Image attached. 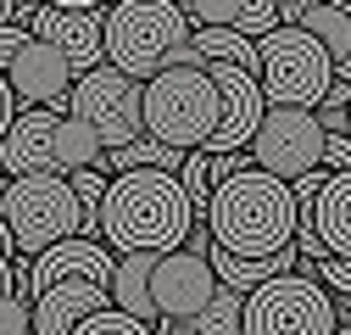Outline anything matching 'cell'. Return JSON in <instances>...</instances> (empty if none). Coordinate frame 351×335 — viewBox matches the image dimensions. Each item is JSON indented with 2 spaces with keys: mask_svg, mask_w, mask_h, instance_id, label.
I'll return each instance as SVG.
<instances>
[{
  "mask_svg": "<svg viewBox=\"0 0 351 335\" xmlns=\"http://www.w3.org/2000/svg\"><path fill=\"white\" fill-rule=\"evenodd\" d=\"M201 229L195 207L179 185V174H156V168H140V174H117L101 207V240L117 246V257L128 251H184L190 235Z\"/></svg>",
  "mask_w": 351,
  "mask_h": 335,
  "instance_id": "obj_1",
  "label": "cell"
},
{
  "mask_svg": "<svg viewBox=\"0 0 351 335\" xmlns=\"http://www.w3.org/2000/svg\"><path fill=\"white\" fill-rule=\"evenodd\" d=\"M206 229H212V246L229 257H279L295 246V196L290 185L251 168V174L212 190Z\"/></svg>",
  "mask_w": 351,
  "mask_h": 335,
  "instance_id": "obj_2",
  "label": "cell"
},
{
  "mask_svg": "<svg viewBox=\"0 0 351 335\" xmlns=\"http://www.w3.org/2000/svg\"><path fill=\"white\" fill-rule=\"evenodd\" d=\"M190 39H195V28H190L179 0H123V6H106V67L140 78V84L167 73Z\"/></svg>",
  "mask_w": 351,
  "mask_h": 335,
  "instance_id": "obj_3",
  "label": "cell"
},
{
  "mask_svg": "<svg viewBox=\"0 0 351 335\" xmlns=\"http://www.w3.org/2000/svg\"><path fill=\"white\" fill-rule=\"evenodd\" d=\"M217 123H223V95L206 67H167L145 84V140L173 151H206Z\"/></svg>",
  "mask_w": 351,
  "mask_h": 335,
  "instance_id": "obj_4",
  "label": "cell"
},
{
  "mask_svg": "<svg viewBox=\"0 0 351 335\" xmlns=\"http://www.w3.org/2000/svg\"><path fill=\"white\" fill-rule=\"evenodd\" d=\"M256 78H262L268 106L318 112L335 90V56L306 28H274L256 45Z\"/></svg>",
  "mask_w": 351,
  "mask_h": 335,
  "instance_id": "obj_5",
  "label": "cell"
},
{
  "mask_svg": "<svg viewBox=\"0 0 351 335\" xmlns=\"http://www.w3.org/2000/svg\"><path fill=\"white\" fill-rule=\"evenodd\" d=\"M0 224L12 229L17 251H51L62 240H73L84 229V213H78V196L62 174H39V179H6L0 190Z\"/></svg>",
  "mask_w": 351,
  "mask_h": 335,
  "instance_id": "obj_6",
  "label": "cell"
},
{
  "mask_svg": "<svg viewBox=\"0 0 351 335\" xmlns=\"http://www.w3.org/2000/svg\"><path fill=\"white\" fill-rule=\"evenodd\" d=\"M335 330H340V308L313 268L268 279L245 297V335H335Z\"/></svg>",
  "mask_w": 351,
  "mask_h": 335,
  "instance_id": "obj_7",
  "label": "cell"
},
{
  "mask_svg": "<svg viewBox=\"0 0 351 335\" xmlns=\"http://www.w3.org/2000/svg\"><path fill=\"white\" fill-rule=\"evenodd\" d=\"M73 117H84L101 135L106 151L145 140V84L117 67H95L73 84Z\"/></svg>",
  "mask_w": 351,
  "mask_h": 335,
  "instance_id": "obj_8",
  "label": "cell"
},
{
  "mask_svg": "<svg viewBox=\"0 0 351 335\" xmlns=\"http://www.w3.org/2000/svg\"><path fill=\"white\" fill-rule=\"evenodd\" d=\"M324 146H329V135H324L318 112L268 106V117H262V129L251 140V162L268 179L295 185V179H306V174H318V168H324Z\"/></svg>",
  "mask_w": 351,
  "mask_h": 335,
  "instance_id": "obj_9",
  "label": "cell"
},
{
  "mask_svg": "<svg viewBox=\"0 0 351 335\" xmlns=\"http://www.w3.org/2000/svg\"><path fill=\"white\" fill-rule=\"evenodd\" d=\"M28 34L39 45H51L78 78L106 67V6H78V0H67V6H39Z\"/></svg>",
  "mask_w": 351,
  "mask_h": 335,
  "instance_id": "obj_10",
  "label": "cell"
},
{
  "mask_svg": "<svg viewBox=\"0 0 351 335\" xmlns=\"http://www.w3.org/2000/svg\"><path fill=\"white\" fill-rule=\"evenodd\" d=\"M217 290H223V285H217L212 263L201 257V251H190V246H184V251H162L156 268H151V302H156L162 319L195 324Z\"/></svg>",
  "mask_w": 351,
  "mask_h": 335,
  "instance_id": "obj_11",
  "label": "cell"
},
{
  "mask_svg": "<svg viewBox=\"0 0 351 335\" xmlns=\"http://www.w3.org/2000/svg\"><path fill=\"white\" fill-rule=\"evenodd\" d=\"M212 84L223 95V123L212 135V157H229V151H251L262 117H268V95H262V78L245 67H212Z\"/></svg>",
  "mask_w": 351,
  "mask_h": 335,
  "instance_id": "obj_12",
  "label": "cell"
},
{
  "mask_svg": "<svg viewBox=\"0 0 351 335\" xmlns=\"http://www.w3.org/2000/svg\"><path fill=\"white\" fill-rule=\"evenodd\" d=\"M6 84H12V95H17V106L28 112V106H45V112H73V84H78V73L51 51V45H39V39H28V45L17 51V62L6 67Z\"/></svg>",
  "mask_w": 351,
  "mask_h": 335,
  "instance_id": "obj_13",
  "label": "cell"
},
{
  "mask_svg": "<svg viewBox=\"0 0 351 335\" xmlns=\"http://www.w3.org/2000/svg\"><path fill=\"white\" fill-rule=\"evenodd\" d=\"M56 129H62V112H45V106L17 112L12 135L0 140V168H6V179L56 174Z\"/></svg>",
  "mask_w": 351,
  "mask_h": 335,
  "instance_id": "obj_14",
  "label": "cell"
},
{
  "mask_svg": "<svg viewBox=\"0 0 351 335\" xmlns=\"http://www.w3.org/2000/svg\"><path fill=\"white\" fill-rule=\"evenodd\" d=\"M112 274H117V257H112V251H106L101 240L73 235V240H62V246H51V251H39V257H34L28 297H39V290H51V285H62V279H95V285L112 290Z\"/></svg>",
  "mask_w": 351,
  "mask_h": 335,
  "instance_id": "obj_15",
  "label": "cell"
},
{
  "mask_svg": "<svg viewBox=\"0 0 351 335\" xmlns=\"http://www.w3.org/2000/svg\"><path fill=\"white\" fill-rule=\"evenodd\" d=\"M112 308V290L95 279H62L34 297V335H73L84 319Z\"/></svg>",
  "mask_w": 351,
  "mask_h": 335,
  "instance_id": "obj_16",
  "label": "cell"
},
{
  "mask_svg": "<svg viewBox=\"0 0 351 335\" xmlns=\"http://www.w3.org/2000/svg\"><path fill=\"white\" fill-rule=\"evenodd\" d=\"M151 268H156L151 251H128V257H117V274H112V308L140 324H162V313L151 302Z\"/></svg>",
  "mask_w": 351,
  "mask_h": 335,
  "instance_id": "obj_17",
  "label": "cell"
},
{
  "mask_svg": "<svg viewBox=\"0 0 351 335\" xmlns=\"http://www.w3.org/2000/svg\"><path fill=\"white\" fill-rule=\"evenodd\" d=\"M313 218H318V240L329 246V257L351 263V174H329L324 196L313 201Z\"/></svg>",
  "mask_w": 351,
  "mask_h": 335,
  "instance_id": "obj_18",
  "label": "cell"
},
{
  "mask_svg": "<svg viewBox=\"0 0 351 335\" xmlns=\"http://www.w3.org/2000/svg\"><path fill=\"white\" fill-rule=\"evenodd\" d=\"M101 157H106L101 135H95L84 117L67 112V117H62V129H56V174L73 179V174H84V168H101Z\"/></svg>",
  "mask_w": 351,
  "mask_h": 335,
  "instance_id": "obj_19",
  "label": "cell"
},
{
  "mask_svg": "<svg viewBox=\"0 0 351 335\" xmlns=\"http://www.w3.org/2000/svg\"><path fill=\"white\" fill-rule=\"evenodd\" d=\"M190 45L201 51L206 73L212 67H245V73H256V45H251L245 34H234V28H195Z\"/></svg>",
  "mask_w": 351,
  "mask_h": 335,
  "instance_id": "obj_20",
  "label": "cell"
},
{
  "mask_svg": "<svg viewBox=\"0 0 351 335\" xmlns=\"http://www.w3.org/2000/svg\"><path fill=\"white\" fill-rule=\"evenodd\" d=\"M195 335H245V297L240 290H217L206 313L195 319Z\"/></svg>",
  "mask_w": 351,
  "mask_h": 335,
  "instance_id": "obj_21",
  "label": "cell"
},
{
  "mask_svg": "<svg viewBox=\"0 0 351 335\" xmlns=\"http://www.w3.org/2000/svg\"><path fill=\"white\" fill-rule=\"evenodd\" d=\"M206 151H190L184 157V168H179V185H184V196H190V207H195V218L206 224V207H212V179H206Z\"/></svg>",
  "mask_w": 351,
  "mask_h": 335,
  "instance_id": "obj_22",
  "label": "cell"
},
{
  "mask_svg": "<svg viewBox=\"0 0 351 335\" xmlns=\"http://www.w3.org/2000/svg\"><path fill=\"white\" fill-rule=\"evenodd\" d=\"M240 12H245V0H190L184 6L190 28H234Z\"/></svg>",
  "mask_w": 351,
  "mask_h": 335,
  "instance_id": "obj_23",
  "label": "cell"
},
{
  "mask_svg": "<svg viewBox=\"0 0 351 335\" xmlns=\"http://www.w3.org/2000/svg\"><path fill=\"white\" fill-rule=\"evenodd\" d=\"M73 335H156V330L140 324V319H128V313H117V308H106V313H95V319H84Z\"/></svg>",
  "mask_w": 351,
  "mask_h": 335,
  "instance_id": "obj_24",
  "label": "cell"
},
{
  "mask_svg": "<svg viewBox=\"0 0 351 335\" xmlns=\"http://www.w3.org/2000/svg\"><path fill=\"white\" fill-rule=\"evenodd\" d=\"M0 335H34V297L28 290L0 297Z\"/></svg>",
  "mask_w": 351,
  "mask_h": 335,
  "instance_id": "obj_25",
  "label": "cell"
},
{
  "mask_svg": "<svg viewBox=\"0 0 351 335\" xmlns=\"http://www.w3.org/2000/svg\"><path fill=\"white\" fill-rule=\"evenodd\" d=\"M313 274L324 279V290H329V297H335V290H346V297H351V263H346V257H329V263H318Z\"/></svg>",
  "mask_w": 351,
  "mask_h": 335,
  "instance_id": "obj_26",
  "label": "cell"
},
{
  "mask_svg": "<svg viewBox=\"0 0 351 335\" xmlns=\"http://www.w3.org/2000/svg\"><path fill=\"white\" fill-rule=\"evenodd\" d=\"M324 168H329V174H351V135H329V146H324Z\"/></svg>",
  "mask_w": 351,
  "mask_h": 335,
  "instance_id": "obj_27",
  "label": "cell"
},
{
  "mask_svg": "<svg viewBox=\"0 0 351 335\" xmlns=\"http://www.w3.org/2000/svg\"><path fill=\"white\" fill-rule=\"evenodd\" d=\"M28 39H34L28 28H0V73H6V67L17 62V51L28 45Z\"/></svg>",
  "mask_w": 351,
  "mask_h": 335,
  "instance_id": "obj_28",
  "label": "cell"
},
{
  "mask_svg": "<svg viewBox=\"0 0 351 335\" xmlns=\"http://www.w3.org/2000/svg\"><path fill=\"white\" fill-rule=\"evenodd\" d=\"M17 95H12V84H6V73H0V140H6L12 135V123H17Z\"/></svg>",
  "mask_w": 351,
  "mask_h": 335,
  "instance_id": "obj_29",
  "label": "cell"
},
{
  "mask_svg": "<svg viewBox=\"0 0 351 335\" xmlns=\"http://www.w3.org/2000/svg\"><path fill=\"white\" fill-rule=\"evenodd\" d=\"M156 335H195V324H179V319H162Z\"/></svg>",
  "mask_w": 351,
  "mask_h": 335,
  "instance_id": "obj_30",
  "label": "cell"
},
{
  "mask_svg": "<svg viewBox=\"0 0 351 335\" xmlns=\"http://www.w3.org/2000/svg\"><path fill=\"white\" fill-rule=\"evenodd\" d=\"M12 290H17V274H12L6 257H0V297H12Z\"/></svg>",
  "mask_w": 351,
  "mask_h": 335,
  "instance_id": "obj_31",
  "label": "cell"
},
{
  "mask_svg": "<svg viewBox=\"0 0 351 335\" xmlns=\"http://www.w3.org/2000/svg\"><path fill=\"white\" fill-rule=\"evenodd\" d=\"M335 335H351V319H346V324H340V330H335Z\"/></svg>",
  "mask_w": 351,
  "mask_h": 335,
  "instance_id": "obj_32",
  "label": "cell"
},
{
  "mask_svg": "<svg viewBox=\"0 0 351 335\" xmlns=\"http://www.w3.org/2000/svg\"><path fill=\"white\" fill-rule=\"evenodd\" d=\"M0 179H6V168H0Z\"/></svg>",
  "mask_w": 351,
  "mask_h": 335,
  "instance_id": "obj_33",
  "label": "cell"
},
{
  "mask_svg": "<svg viewBox=\"0 0 351 335\" xmlns=\"http://www.w3.org/2000/svg\"><path fill=\"white\" fill-rule=\"evenodd\" d=\"M0 190H6V185H0ZM0 229H6V224H0Z\"/></svg>",
  "mask_w": 351,
  "mask_h": 335,
  "instance_id": "obj_34",
  "label": "cell"
}]
</instances>
